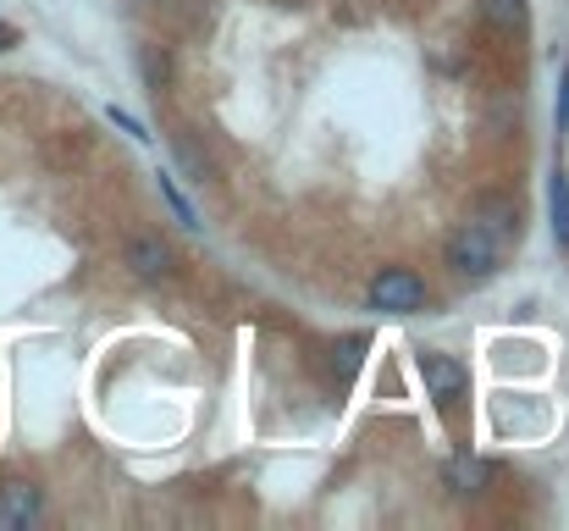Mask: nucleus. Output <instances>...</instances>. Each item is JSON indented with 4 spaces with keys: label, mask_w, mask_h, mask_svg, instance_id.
<instances>
[{
    "label": "nucleus",
    "mask_w": 569,
    "mask_h": 531,
    "mask_svg": "<svg viewBox=\"0 0 569 531\" xmlns=\"http://www.w3.org/2000/svg\"><path fill=\"white\" fill-rule=\"evenodd\" d=\"M128 266H133L139 283H167L172 277V249L161 238H133L128 244Z\"/></svg>",
    "instance_id": "3"
},
{
    "label": "nucleus",
    "mask_w": 569,
    "mask_h": 531,
    "mask_svg": "<svg viewBox=\"0 0 569 531\" xmlns=\"http://www.w3.org/2000/svg\"><path fill=\"white\" fill-rule=\"evenodd\" d=\"M448 266H453L459 277H470V283L492 277V272H497V233H486L481 222H464V227L448 238Z\"/></svg>",
    "instance_id": "1"
},
{
    "label": "nucleus",
    "mask_w": 569,
    "mask_h": 531,
    "mask_svg": "<svg viewBox=\"0 0 569 531\" xmlns=\"http://www.w3.org/2000/svg\"><path fill=\"white\" fill-rule=\"evenodd\" d=\"M144 67H150V78H155V84L167 78V56H155V51H150V56H144Z\"/></svg>",
    "instance_id": "14"
},
{
    "label": "nucleus",
    "mask_w": 569,
    "mask_h": 531,
    "mask_svg": "<svg viewBox=\"0 0 569 531\" xmlns=\"http://www.w3.org/2000/svg\"><path fill=\"white\" fill-rule=\"evenodd\" d=\"M547 205H552V238H558V249H569V178L563 172H552Z\"/></svg>",
    "instance_id": "8"
},
{
    "label": "nucleus",
    "mask_w": 569,
    "mask_h": 531,
    "mask_svg": "<svg viewBox=\"0 0 569 531\" xmlns=\"http://www.w3.org/2000/svg\"><path fill=\"white\" fill-rule=\"evenodd\" d=\"M475 222H481L486 233H514V227H519V211H514L508 200L486 194V200H475Z\"/></svg>",
    "instance_id": "6"
},
{
    "label": "nucleus",
    "mask_w": 569,
    "mask_h": 531,
    "mask_svg": "<svg viewBox=\"0 0 569 531\" xmlns=\"http://www.w3.org/2000/svg\"><path fill=\"white\" fill-rule=\"evenodd\" d=\"M486 476H492V465H486V459H470V454H459V459L448 465V487H453V492H481Z\"/></svg>",
    "instance_id": "7"
},
{
    "label": "nucleus",
    "mask_w": 569,
    "mask_h": 531,
    "mask_svg": "<svg viewBox=\"0 0 569 531\" xmlns=\"http://www.w3.org/2000/svg\"><path fill=\"white\" fill-rule=\"evenodd\" d=\"M155 183H161V200L172 205V216L183 222V227H200V216H194V205L183 200V189H178V178L172 172H155Z\"/></svg>",
    "instance_id": "9"
},
{
    "label": "nucleus",
    "mask_w": 569,
    "mask_h": 531,
    "mask_svg": "<svg viewBox=\"0 0 569 531\" xmlns=\"http://www.w3.org/2000/svg\"><path fill=\"white\" fill-rule=\"evenodd\" d=\"M558 128H569V67H563V89H558Z\"/></svg>",
    "instance_id": "13"
},
{
    "label": "nucleus",
    "mask_w": 569,
    "mask_h": 531,
    "mask_svg": "<svg viewBox=\"0 0 569 531\" xmlns=\"http://www.w3.org/2000/svg\"><path fill=\"white\" fill-rule=\"evenodd\" d=\"M481 7H486V18L503 23V29H519V23H525V0H481Z\"/></svg>",
    "instance_id": "11"
},
{
    "label": "nucleus",
    "mask_w": 569,
    "mask_h": 531,
    "mask_svg": "<svg viewBox=\"0 0 569 531\" xmlns=\"http://www.w3.org/2000/svg\"><path fill=\"white\" fill-rule=\"evenodd\" d=\"M106 117H111V123H117V128H122V134H133V139H139V145H150V134H144V123H139V117H128V111H117V106H111V111H106Z\"/></svg>",
    "instance_id": "12"
},
{
    "label": "nucleus",
    "mask_w": 569,
    "mask_h": 531,
    "mask_svg": "<svg viewBox=\"0 0 569 531\" xmlns=\"http://www.w3.org/2000/svg\"><path fill=\"white\" fill-rule=\"evenodd\" d=\"M359 354H365V338H359V332H354V338H343V343L332 349V376H337V382H348V376H354V365H359Z\"/></svg>",
    "instance_id": "10"
},
{
    "label": "nucleus",
    "mask_w": 569,
    "mask_h": 531,
    "mask_svg": "<svg viewBox=\"0 0 569 531\" xmlns=\"http://www.w3.org/2000/svg\"><path fill=\"white\" fill-rule=\"evenodd\" d=\"M371 305H376V310H387V316H409V310H420V305H426V283H420L415 272L393 266V272H382V277L371 283Z\"/></svg>",
    "instance_id": "2"
},
{
    "label": "nucleus",
    "mask_w": 569,
    "mask_h": 531,
    "mask_svg": "<svg viewBox=\"0 0 569 531\" xmlns=\"http://www.w3.org/2000/svg\"><path fill=\"white\" fill-rule=\"evenodd\" d=\"M12 45V29H0V51H7Z\"/></svg>",
    "instance_id": "15"
},
{
    "label": "nucleus",
    "mask_w": 569,
    "mask_h": 531,
    "mask_svg": "<svg viewBox=\"0 0 569 531\" xmlns=\"http://www.w3.org/2000/svg\"><path fill=\"white\" fill-rule=\"evenodd\" d=\"M0 520L7 525H34L40 520V487L34 481H0Z\"/></svg>",
    "instance_id": "5"
},
{
    "label": "nucleus",
    "mask_w": 569,
    "mask_h": 531,
    "mask_svg": "<svg viewBox=\"0 0 569 531\" xmlns=\"http://www.w3.org/2000/svg\"><path fill=\"white\" fill-rule=\"evenodd\" d=\"M420 376H426V387H431L437 399H459V393L470 387V371H464L453 354H426V360H420Z\"/></svg>",
    "instance_id": "4"
}]
</instances>
